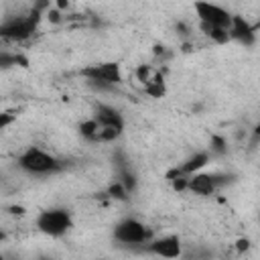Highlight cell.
<instances>
[{"label": "cell", "instance_id": "obj_1", "mask_svg": "<svg viewBox=\"0 0 260 260\" xmlns=\"http://www.w3.org/2000/svg\"><path fill=\"white\" fill-rule=\"evenodd\" d=\"M18 167L30 175H53L63 169V162L57 156H53L51 152L30 146L18 156Z\"/></svg>", "mask_w": 260, "mask_h": 260}, {"label": "cell", "instance_id": "obj_2", "mask_svg": "<svg viewBox=\"0 0 260 260\" xmlns=\"http://www.w3.org/2000/svg\"><path fill=\"white\" fill-rule=\"evenodd\" d=\"M87 85L95 91H112L122 81V71L118 63H98L83 69Z\"/></svg>", "mask_w": 260, "mask_h": 260}, {"label": "cell", "instance_id": "obj_3", "mask_svg": "<svg viewBox=\"0 0 260 260\" xmlns=\"http://www.w3.org/2000/svg\"><path fill=\"white\" fill-rule=\"evenodd\" d=\"M234 181H236V175H232V173H217V171L215 173H203V171H199V173L189 175V191L195 195L207 197V195H213L219 189L232 185Z\"/></svg>", "mask_w": 260, "mask_h": 260}, {"label": "cell", "instance_id": "obj_4", "mask_svg": "<svg viewBox=\"0 0 260 260\" xmlns=\"http://www.w3.org/2000/svg\"><path fill=\"white\" fill-rule=\"evenodd\" d=\"M73 225V217L67 209L63 207H51V209H45L39 213L37 217V228L39 232H43L45 236H51V238H59L63 236L65 232H69Z\"/></svg>", "mask_w": 260, "mask_h": 260}, {"label": "cell", "instance_id": "obj_5", "mask_svg": "<svg viewBox=\"0 0 260 260\" xmlns=\"http://www.w3.org/2000/svg\"><path fill=\"white\" fill-rule=\"evenodd\" d=\"M114 240L126 246H138V244H148L152 240V230L144 225L140 219L126 217L116 223L114 228Z\"/></svg>", "mask_w": 260, "mask_h": 260}, {"label": "cell", "instance_id": "obj_6", "mask_svg": "<svg viewBox=\"0 0 260 260\" xmlns=\"http://www.w3.org/2000/svg\"><path fill=\"white\" fill-rule=\"evenodd\" d=\"M41 14H43V12H39V10H30L28 16L8 18V20L2 22L0 35H2L6 41H24V39H28V37L35 32Z\"/></svg>", "mask_w": 260, "mask_h": 260}, {"label": "cell", "instance_id": "obj_7", "mask_svg": "<svg viewBox=\"0 0 260 260\" xmlns=\"http://www.w3.org/2000/svg\"><path fill=\"white\" fill-rule=\"evenodd\" d=\"M195 14H197L199 22H209V24H217V26H225V28L232 26V18H234V14H230L225 8L205 2V0L195 2Z\"/></svg>", "mask_w": 260, "mask_h": 260}, {"label": "cell", "instance_id": "obj_8", "mask_svg": "<svg viewBox=\"0 0 260 260\" xmlns=\"http://www.w3.org/2000/svg\"><path fill=\"white\" fill-rule=\"evenodd\" d=\"M148 252L160 258H179L181 256V242L177 236H162V238H152L146 244Z\"/></svg>", "mask_w": 260, "mask_h": 260}, {"label": "cell", "instance_id": "obj_9", "mask_svg": "<svg viewBox=\"0 0 260 260\" xmlns=\"http://www.w3.org/2000/svg\"><path fill=\"white\" fill-rule=\"evenodd\" d=\"M230 35L234 41L250 47L256 41V26H252L244 16H234L232 18V26H230Z\"/></svg>", "mask_w": 260, "mask_h": 260}, {"label": "cell", "instance_id": "obj_10", "mask_svg": "<svg viewBox=\"0 0 260 260\" xmlns=\"http://www.w3.org/2000/svg\"><path fill=\"white\" fill-rule=\"evenodd\" d=\"M93 118L100 122V126H114V128H122L124 130V118L120 114L118 108L108 106V104H100L95 108Z\"/></svg>", "mask_w": 260, "mask_h": 260}, {"label": "cell", "instance_id": "obj_11", "mask_svg": "<svg viewBox=\"0 0 260 260\" xmlns=\"http://www.w3.org/2000/svg\"><path fill=\"white\" fill-rule=\"evenodd\" d=\"M211 156H213V154H211L209 150H197V152H193L191 156H187V158L179 165V171H181L183 175L199 173V171H203V169L209 165Z\"/></svg>", "mask_w": 260, "mask_h": 260}, {"label": "cell", "instance_id": "obj_12", "mask_svg": "<svg viewBox=\"0 0 260 260\" xmlns=\"http://www.w3.org/2000/svg\"><path fill=\"white\" fill-rule=\"evenodd\" d=\"M199 30L205 37H209L213 43H217V45H223V43L232 41L230 28H225V26H217V24H209V22H199Z\"/></svg>", "mask_w": 260, "mask_h": 260}, {"label": "cell", "instance_id": "obj_13", "mask_svg": "<svg viewBox=\"0 0 260 260\" xmlns=\"http://www.w3.org/2000/svg\"><path fill=\"white\" fill-rule=\"evenodd\" d=\"M100 122L95 118H89V120H83L79 124V134L83 140L87 142H100Z\"/></svg>", "mask_w": 260, "mask_h": 260}, {"label": "cell", "instance_id": "obj_14", "mask_svg": "<svg viewBox=\"0 0 260 260\" xmlns=\"http://www.w3.org/2000/svg\"><path fill=\"white\" fill-rule=\"evenodd\" d=\"M118 179L122 181V185L128 189V193H130V195L136 191V187H138V179H136V175L130 171V167L120 169V171H118Z\"/></svg>", "mask_w": 260, "mask_h": 260}, {"label": "cell", "instance_id": "obj_15", "mask_svg": "<svg viewBox=\"0 0 260 260\" xmlns=\"http://www.w3.org/2000/svg\"><path fill=\"white\" fill-rule=\"evenodd\" d=\"M106 195H108V197H112V199H116V201H126V199L130 197L128 189L122 185V181H120V179H116V181H114V183L108 187Z\"/></svg>", "mask_w": 260, "mask_h": 260}, {"label": "cell", "instance_id": "obj_16", "mask_svg": "<svg viewBox=\"0 0 260 260\" xmlns=\"http://www.w3.org/2000/svg\"><path fill=\"white\" fill-rule=\"evenodd\" d=\"M209 152H211V154H217V156L225 154V152H228V142H225V138L219 136V134H213L211 140H209Z\"/></svg>", "mask_w": 260, "mask_h": 260}, {"label": "cell", "instance_id": "obj_17", "mask_svg": "<svg viewBox=\"0 0 260 260\" xmlns=\"http://www.w3.org/2000/svg\"><path fill=\"white\" fill-rule=\"evenodd\" d=\"M122 134V128H114V126H102L100 128V142H114L118 140Z\"/></svg>", "mask_w": 260, "mask_h": 260}, {"label": "cell", "instance_id": "obj_18", "mask_svg": "<svg viewBox=\"0 0 260 260\" xmlns=\"http://www.w3.org/2000/svg\"><path fill=\"white\" fill-rule=\"evenodd\" d=\"M12 65H18V55L16 53H8V51H2L0 53V67L2 69H8Z\"/></svg>", "mask_w": 260, "mask_h": 260}, {"label": "cell", "instance_id": "obj_19", "mask_svg": "<svg viewBox=\"0 0 260 260\" xmlns=\"http://www.w3.org/2000/svg\"><path fill=\"white\" fill-rule=\"evenodd\" d=\"M150 67L148 65H138V69H136V77L142 81V83H148L150 81Z\"/></svg>", "mask_w": 260, "mask_h": 260}, {"label": "cell", "instance_id": "obj_20", "mask_svg": "<svg viewBox=\"0 0 260 260\" xmlns=\"http://www.w3.org/2000/svg\"><path fill=\"white\" fill-rule=\"evenodd\" d=\"M61 12L63 10H59L57 6L55 8H49L45 14H47V18H49V22H53V24H57V22H61Z\"/></svg>", "mask_w": 260, "mask_h": 260}, {"label": "cell", "instance_id": "obj_21", "mask_svg": "<svg viewBox=\"0 0 260 260\" xmlns=\"http://www.w3.org/2000/svg\"><path fill=\"white\" fill-rule=\"evenodd\" d=\"M51 8V0H32V10H39V12H47Z\"/></svg>", "mask_w": 260, "mask_h": 260}, {"label": "cell", "instance_id": "obj_22", "mask_svg": "<svg viewBox=\"0 0 260 260\" xmlns=\"http://www.w3.org/2000/svg\"><path fill=\"white\" fill-rule=\"evenodd\" d=\"M175 30H177V35H181V37H187V35H189V26H187L185 22H177V24H175Z\"/></svg>", "mask_w": 260, "mask_h": 260}, {"label": "cell", "instance_id": "obj_23", "mask_svg": "<svg viewBox=\"0 0 260 260\" xmlns=\"http://www.w3.org/2000/svg\"><path fill=\"white\" fill-rule=\"evenodd\" d=\"M10 120H12V116H8V114H2V116H0V126H2V128H6V126L10 124Z\"/></svg>", "mask_w": 260, "mask_h": 260}, {"label": "cell", "instance_id": "obj_24", "mask_svg": "<svg viewBox=\"0 0 260 260\" xmlns=\"http://www.w3.org/2000/svg\"><path fill=\"white\" fill-rule=\"evenodd\" d=\"M55 6H57L59 10H65V8L69 6V2H67V0H55Z\"/></svg>", "mask_w": 260, "mask_h": 260}, {"label": "cell", "instance_id": "obj_25", "mask_svg": "<svg viewBox=\"0 0 260 260\" xmlns=\"http://www.w3.org/2000/svg\"><path fill=\"white\" fill-rule=\"evenodd\" d=\"M248 244H250L248 240H238V248L240 250H248Z\"/></svg>", "mask_w": 260, "mask_h": 260}, {"label": "cell", "instance_id": "obj_26", "mask_svg": "<svg viewBox=\"0 0 260 260\" xmlns=\"http://www.w3.org/2000/svg\"><path fill=\"white\" fill-rule=\"evenodd\" d=\"M254 140H260V122L254 126Z\"/></svg>", "mask_w": 260, "mask_h": 260}]
</instances>
